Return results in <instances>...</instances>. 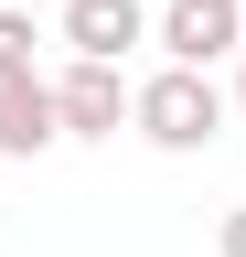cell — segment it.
<instances>
[{"label": "cell", "mask_w": 246, "mask_h": 257, "mask_svg": "<svg viewBox=\"0 0 246 257\" xmlns=\"http://www.w3.org/2000/svg\"><path fill=\"white\" fill-rule=\"evenodd\" d=\"M225 118H235V96L214 86L203 64H161V75H139V96H129V128L150 150H214Z\"/></svg>", "instance_id": "cell-1"}, {"label": "cell", "mask_w": 246, "mask_h": 257, "mask_svg": "<svg viewBox=\"0 0 246 257\" xmlns=\"http://www.w3.org/2000/svg\"><path fill=\"white\" fill-rule=\"evenodd\" d=\"M129 64H86V54H65V75H54V118H65V140H118L129 128Z\"/></svg>", "instance_id": "cell-2"}, {"label": "cell", "mask_w": 246, "mask_h": 257, "mask_svg": "<svg viewBox=\"0 0 246 257\" xmlns=\"http://www.w3.org/2000/svg\"><path fill=\"white\" fill-rule=\"evenodd\" d=\"M150 43H161L171 64H203V75H214V54L246 43V0H161Z\"/></svg>", "instance_id": "cell-3"}, {"label": "cell", "mask_w": 246, "mask_h": 257, "mask_svg": "<svg viewBox=\"0 0 246 257\" xmlns=\"http://www.w3.org/2000/svg\"><path fill=\"white\" fill-rule=\"evenodd\" d=\"M54 140H65L54 75H43V64H0V161H43Z\"/></svg>", "instance_id": "cell-4"}, {"label": "cell", "mask_w": 246, "mask_h": 257, "mask_svg": "<svg viewBox=\"0 0 246 257\" xmlns=\"http://www.w3.org/2000/svg\"><path fill=\"white\" fill-rule=\"evenodd\" d=\"M139 43H150V0H65V54L129 64Z\"/></svg>", "instance_id": "cell-5"}, {"label": "cell", "mask_w": 246, "mask_h": 257, "mask_svg": "<svg viewBox=\"0 0 246 257\" xmlns=\"http://www.w3.org/2000/svg\"><path fill=\"white\" fill-rule=\"evenodd\" d=\"M33 43H43L33 11H11V0H0V64H33Z\"/></svg>", "instance_id": "cell-6"}, {"label": "cell", "mask_w": 246, "mask_h": 257, "mask_svg": "<svg viewBox=\"0 0 246 257\" xmlns=\"http://www.w3.org/2000/svg\"><path fill=\"white\" fill-rule=\"evenodd\" d=\"M214 257H246V204H235L225 225H214Z\"/></svg>", "instance_id": "cell-7"}, {"label": "cell", "mask_w": 246, "mask_h": 257, "mask_svg": "<svg viewBox=\"0 0 246 257\" xmlns=\"http://www.w3.org/2000/svg\"><path fill=\"white\" fill-rule=\"evenodd\" d=\"M225 96H235V118H246V64H235V86H225Z\"/></svg>", "instance_id": "cell-8"}]
</instances>
